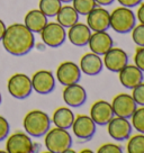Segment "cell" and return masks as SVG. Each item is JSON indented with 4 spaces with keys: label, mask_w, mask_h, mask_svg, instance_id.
Listing matches in <instances>:
<instances>
[{
    "label": "cell",
    "mask_w": 144,
    "mask_h": 153,
    "mask_svg": "<svg viewBox=\"0 0 144 153\" xmlns=\"http://www.w3.org/2000/svg\"><path fill=\"white\" fill-rule=\"evenodd\" d=\"M76 116L70 108L68 107H60L54 111L52 117V122L56 127L69 129L71 128L72 124L74 122Z\"/></svg>",
    "instance_id": "7402d4cb"
},
{
    "label": "cell",
    "mask_w": 144,
    "mask_h": 153,
    "mask_svg": "<svg viewBox=\"0 0 144 153\" xmlns=\"http://www.w3.org/2000/svg\"><path fill=\"white\" fill-rule=\"evenodd\" d=\"M95 1H96L97 6L105 7V6H111V4H114L115 0H95Z\"/></svg>",
    "instance_id": "e575fe53"
},
{
    "label": "cell",
    "mask_w": 144,
    "mask_h": 153,
    "mask_svg": "<svg viewBox=\"0 0 144 153\" xmlns=\"http://www.w3.org/2000/svg\"><path fill=\"white\" fill-rule=\"evenodd\" d=\"M74 136L80 141H90L97 131L96 123L88 115H79L71 126Z\"/></svg>",
    "instance_id": "52a82bcc"
},
{
    "label": "cell",
    "mask_w": 144,
    "mask_h": 153,
    "mask_svg": "<svg viewBox=\"0 0 144 153\" xmlns=\"http://www.w3.org/2000/svg\"><path fill=\"white\" fill-rule=\"evenodd\" d=\"M41 37L43 43L48 48H59L61 46L67 38V30L58 22H52L45 25L41 30Z\"/></svg>",
    "instance_id": "5b68a950"
},
{
    "label": "cell",
    "mask_w": 144,
    "mask_h": 153,
    "mask_svg": "<svg viewBox=\"0 0 144 153\" xmlns=\"http://www.w3.org/2000/svg\"><path fill=\"white\" fill-rule=\"evenodd\" d=\"M45 148L48 152L52 153H65L70 148H72V136L69 131L65 128L54 127L48 129L44 139Z\"/></svg>",
    "instance_id": "3957f363"
},
{
    "label": "cell",
    "mask_w": 144,
    "mask_h": 153,
    "mask_svg": "<svg viewBox=\"0 0 144 153\" xmlns=\"http://www.w3.org/2000/svg\"><path fill=\"white\" fill-rule=\"evenodd\" d=\"M98 153H122L123 149L120 145L115 143H106L102 144L100 148L98 149Z\"/></svg>",
    "instance_id": "f546056e"
},
{
    "label": "cell",
    "mask_w": 144,
    "mask_h": 153,
    "mask_svg": "<svg viewBox=\"0 0 144 153\" xmlns=\"http://www.w3.org/2000/svg\"><path fill=\"white\" fill-rule=\"evenodd\" d=\"M136 20L140 22V24H144V2L142 1L139 5V8H137V11H136Z\"/></svg>",
    "instance_id": "836d02e7"
},
{
    "label": "cell",
    "mask_w": 144,
    "mask_h": 153,
    "mask_svg": "<svg viewBox=\"0 0 144 153\" xmlns=\"http://www.w3.org/2000/svg\"><path fill=\"white\" fill-rule=\"evenodd\" d=\"M131 124L135 131L144 134V106L136 108L134 114L131 117Z\"/></svg>",
    "instance_id": "4316f807"
},
{
    "label": "cell",
    "mask_w": 144,
    "mask_h": 153,
    "mask_svg": "<svg viewBox=\"0 0 144 153\" xmlns=\"http://www.w3.org/2000/svg\"><path fill=\"white\" fill-rule=\"evenodd\" d=\"M88 45L91 52L98 54L99 56H102L106 52H108L114 46V41L107 30L106 32H92Z\"/></svg>",
    "instance_id": "2e32d148"
},
{
    "label": "cell",
    "mask_w": 144,
    "mask_h": 153,
    "mask_svg": "<svg viewBox=\"0 0 144 153\" xmlns=\"http://www.w3.org/2000/svg\"><path fill=\"white\" fill-rule=\"evenodd\" d=\"M132 97L137 106H144V82L132 89Z\"/></svg>",
    "instance_id": "f1b7e54d"
},
{
    "label": "cell",
    "mask_w": 144,
    "mask_h": 153,
    "mask_svg": "<svg viewBox=\"0 0 144 153\" xmlns=\"http://www.w3.org/2000/svg\"><path fill=\"white\" fill-rule=\"evenodd\" d=\"M0 104H1V94H0Z\"/></svg>",
    "instance_id": "74e56055"
},
{
    "label": "cell",
    "mask_w": 144,
    "mask_h": 153,
    "mask_svg": "<svg viewBox=\"0 0 144 153\" xmlns=\"http://www.w3.org/2000/svg\"><path fill=\"white\" fill-rule=\"evenodd\" d=\"M79 16L80 15L78 14L77 10L72 6L65 5L60 8L55 17H56V22L59 24L62 25L64 28H69L72 25L77 24L79 22Z\"/></svg>",
    "instance_id": "603a6c76"
},
{
    "label": "cell",
    "mask_w": 144,
    "mask_h": 153,
    "mask_svg": "<svg viewBox=\"0 0 144 153\" xmlns=\"http://www.w3.org/2000/svg\"><path fill=\"white\" fill-rule=\"evenodd\" d=\"M87 25L92 32L108 30L111 28V13L97 6L87 15Z\"/></svg>",
    "instance_id": "ba28073f"
},
{
    "label": "cell",
    "mask_w": 144,
    "mask_h": 153,
    "mask_svg": "<svg viewBox=\"0 0 144 153\" xmlns=\"http://www.w3.org/2000/svg\"><path fill=\"white\" fill-rule=\"evenodd\" d=\"M48 23V17L39 9L29 10L24 19V25L33 33H41Z\"/></svg>",
    "instance_id": "44dd1931"
},
{
    "label": "cell",
    "mask_w": 144,
    "mask_h": 153,
    "mask_svg": "<svg viewBox=\"0 0 144 153\" xmlns=\"http://www.w3.org/2000/svg\"><path fill=\"white\" fill-rule=\"evenodd\" d=\"M72 7L77 10V13L81 16H87L97 4L95 0H72Z\"/></svg>",
    "instance_id": "484cf974"
},
{
    "label": "cell",
    "mask_w": 144,
    "mask_h": 153,
    "mask_svg": "<svg viewBox=\"0 0 144 153\" xmlns=\"http://www.w3.org/2000/svg\"><path fill=\"white\" fill-rule=\"evenodd\" d=\"M25 132L29 136L41 137L48 133L51 127V120L48 115L43 110H30L25 115L23 120Z\"/></svg>",
    "instance_id": "7a4b0ae2"
},
{
    "label": "cell",
    "mask_w": 144,
    "mask_h": 153,
    "mask_svg": "<svg viewBox=\"0 0 144 153\" xmlns=\"http://www.w3.org/2000/svg\"><path fill=\"white\" fill-rule=\"evenodd\" d=\"M6 150L8 153H32L34 152V143L27 133L17 132L8 137Z\"/></svg>",
    "instance_id": "4fadbf2b"
},
{
    "label": "cell",
    "mask_w": 144,
    "mask_h": 153,
    "mask_svg": "<svg viewBox=\"0 0 144 153\" xmlns=\"http://www.w3.org/2000/svg\"><path fill=\"white\" fill-rule=\"evenodd\" d=\"M136 22V16L132 8L120 6L111 13V28L118 34L131 33Z\"/></svg>",
    "instance_id": "277c9868"
},
{
    "label": "cell",
    "mask_w": 144,
    "mask_h": 153,
    "mask_svg": "<svg viewBox=\"0 0 144 153\" xmlns=\"http://www.w3.org/2000/svg\"><path fill=\"white\" fill-rule=\"evenodd\" d=\"M111 104L106 100H97L90 107V117L99 126H106L114 117Z\"/></svg>",
    "instance_id": "9a60e30c"
},
{
    "label": "cell",
    "mask_w": 144,
    "mask_h": 153,
    "mask_svg": "<svg viewBox=\"0 0 144 153\" xmlns=\"http://www.w3.org/2000/svg\"><path fill=\"white\" fill-rule=\"evenodd\" d=\"M63 4H69V2H72V0H60Z\"/></svg>",
    "instance_id": "8d00e7d4"
},
{
    "label": "cell",
    "mask_w": 144,
    "mask_h": 153,
    "mask_svg": "<svg viewBox=\"0 0 144 153\" xmlns=\"http://www.w3.org/2000/svg\"><path fill=\"white\" fill-rule=\"evenodd\" d=\"M1 42L11 55L23 56L32 51L35 45V37L33 32L24 24H13L6 28Z\"/></svg>",
    "instance_id": "6da1fadb"
},
{
    "label": "cell",
    "mask_w": 144,
    "mask_h": 153,
    "mask_svg": "<svg viewBox=\"0 0 144 153\" xmlns=\"http://www.w3.org/2000/svg\"><path fill=\"white\" fill-rule=\"evenodd\" d=\"M120 82L126 89H133L140 85L144 80V72L141 71L136 65L126 64L120 72H118Z\"/></svg>",
    "instance_id": "ac0fdd59"
},
{
    "label": "cell",
    "mask_w": 144,
    "mask_h": 153,
    "mask_svg": "<svg viewBox=\"0 0 144 153\" xmlns=\"http://www.w3.org/2000/svg\"><path fill=\"white\" fill-rule=\"evenodd\" d=\"M62 96L64 102L72 108L80 107L87 100V91L81 85H79V82L65 86Z\"/></svg>",
    "instance_id": "e0dca14e"
},
{
    "label": "cell",
    "mask_w": 144,
    "mask_h": 153,
    "mask_svg": "<svg viewBox=\"0 0 144 153\" xmlns=\"http://www.w3.org/2000/svg\"><path fill=\"white\" fill-rule=\"evenodd\" d=\"M7 88L10 95L17 99L27 98L33 91L32 80L24 73H16L10 76L7 83Z\"/></svg>",
    "instance_id": "8992f818"
},
{
    "label": "cell",
    "mask_w": 144,
    "mask_h": 153,
    "mask_svg": "<svg viewBox=\"0 0 144 153\" xmlns=\"http://www.w3.org/2000/svg\"><path fill=\"white\" fill-rule=\"evenodd\" d=\"M6 25H5V23L0 19V41L2 39V36H4V34H5V32H6Z\"/></svg>",
    "instance_id": "d590c367"
},
{
    "label": "cell",
    "mask_w": 144,
    "mask_h": 153,
    "mask_svg": "<svg viewBox=\"0 0 144 153\" xmlns=\"http://www.w3.org/2000/svg\"><path fill=\"white\" fill-rule=\"evenodd\" d=\"M39 7L46 17H55L62 7V2L60 0H39Z\"/></svg>",
    "instance_id": "cb8c5ba5"
},
{
    "label": "cell",
    "mask_w": 144,
    "mask_h": 153,
    "mask_svg": "<svg viewBox=\"0 0 144 153\" xmlns=\"http://www.w3.org/2000/svg\"><path fill=\"white\" fill-rule=\"evenodd\" d=\"M104 67L111 72H120L123 68L128 64V55L125 52L123 48H113L106 52L104 55Z\"/></svg>",
    "instance_id": "7c38bea8"
},
{
    "label": "cell",
    "mask_w": 144,
    "mask_h": 153,
    "mask_svg": "<svg viewBox=\"0 0 144 153\" xmlns=\"http://www.w3.org/2000/svg\"><path fill=\"white\" fill-rule=\"evenodd\" d=\"M143 0H117V2L123 7H127V8H134L142 2Z\"/></svg>",
    "instance_id": "d6a6232c"
},
{
    "label": "cell",
    "mask_w": 144,
    "mask_h": 153,
    "mask_svg": "<svg viewBox=\"0 0 144 153\" xmlns=\"http://www.w3.org/2000/svg\"><path fill=\"white\" fill-rule=\"evenodd\" d=\"M32 80V87L39 95H48L55 88V78L48 70H39L34 73Z\"/></svg>",
    "instance_id": "5bb4252c"
},
{
    "label": "cell",
    "mask_w": 144,
    "mask_h": 153,
    "mask_svg": "<svg viewBox=\"0 0 144 153\" xmlns=\"http://www.w3.org/2000/svg\"><path fill=\"white\" fill-rule=\"evenodd\" d=\"M135 65L139 68L141 71L144 72V46H139L136 48L134 54Z\"/></svg>",
    "instance_id": "4dcf8cb0"
},
{
    "label": "cell",
    "mask_w": 144,
    "mask_h": 153,
    "mask_svg": "<svg viewBox=\"0 0 144 153\" xmlns=\"http://www.w3.org/2000/svg\"><path fill=\"white\" fill-rule=\"evenodd\" d=\"M81 70L78 64L71 61L62 62L56 69V79L62 86L78 83L81 80Z\"/></svg>",
    "instance_id": "8fae6325"
},
{
    "label": "cell",
    "mask_w": 144,
    "mask_h": 153,
    "mask_svg": "<svg viewBox=\"0 0 144 153\" xmlns=\"http://www.w3.org/2000/svg\"><path fill=\"white\" fill-rule=\"evenodd\" d=\"M131 33L133 42L137 46H144V24L135 25Z\"/></svg>",
    "instance_id": "83f0119b"
},
{
    "label": "cell",
    "mask_w": 144,
    "mask_h": 153,
    "mask_svg": "<svg viewBox=\"0 0 144 153\" xmlns=\"http://www.w3.org/2000/svg\"><path fill=\"white\" fill-rule=\"evenodd\" d=\"M91 33L92 30L88 27V25L78 22L77 24L69 27L67 36L72 45L78 46V48H83V46L88 45Z\"/></svg>",
    "instance_id": "d6986e66"
},
{
    "label": "cell",
    "mask_w": 144,
    "mask_h": 153,
    "mask_svg": "<svg viewBox=\"0 0 144 153\" xmlns=\"http://www.w3.org/2000/svg\"><path fill=\"white\" fill-rule=\"evenodd\" d=\"M126 150L128 153H144V134L140 133L128 137Z\"/></svg>",
    "instance_id": "d4e9b609"
},
{
    "label": "cell",
    "mask_w": 144,
    "mask_h": 153,
    "mask_svg": "<svg viewBox=\"0 0 144 153\" xmlns=\"http://www.w3.org/2000/svg\"><path fill=\"white\" fill-rule=\"evenodd\" d=\"M111 104L115 116L127 118V120H130L137 108V105L133 99L132 95H128V94H120L115 96Z\"/></svg>",
    "instance_id": "30bf717a"
},
{
    "label": "cell",
    "mask_w": 144,
    "mask_h": 153,
    "mask_svg": "<svg viewBox=\"0 0 144 153\" xmlns=\"http://www.w3.org/2000/svg\"><path fill=\"white\" fill-rule=\"evenodd\" d=\"M9 133V124L8 120H6L4 116L0 115V141L5 140Z\"/></svg>",
    "instance_id": "1f68e13d"
},
{
    "label": "cell",
    "mask_w": 144,
    "mask_h": 153,
    "mask_svg": "<svg viewBox=\"0 0 144 153\" xmlns=\"http://www.w3.org/2000/svg\"><path fill=\"white\" fill-rule=\"evenodd\" d=\"M107 126H108L107 128L108 135L117 142L126 141L131 136L132 131H133V126L130 120L127 118L118 117V116H114L109 120Z\"/></svg>",
    "instance_id": "9c48e42d"
},
{
    "label": "cell",
    "mask_w": 144,
    "mask_h": 153,
    "mask_svg": "<svg viewBox=\"0 0 144 153\" xmlns=\"http://www.w3.org/2000/svg\"><path fill=\"white\" fill-rule=\"evenodd\" d=\"M79 68L81 70L82 73H85L86 76H98L104 68V63L101 57L94 52L86 53L80 60Z\"/></svg>",
    "instance_id": "ffe728a7"
}]
</instances>
